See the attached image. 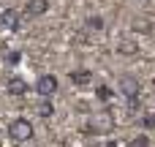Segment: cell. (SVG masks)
I'll use <instances>...</instances> for the list:
<instances>
[{
  "label": "cell",
  "instance_id": "52a82bcc",
  "mask_svg": "<svg viewBox=\"0 0 155 147\" xmlns=\"http://www.w3.org/2000/svg\"><path fill=\"white\" fill-rule=\"evenodd\" d=\"M49 11V0H27L25 3V16L27 19H38Z\"/></svg>",
  "mask_w": 155,
  "mask_h": 147
},
{
  "label": "cell",
  "instance_id": "5b68a950",
  "mask_svg": "<svg viewBox=\"0 0 155 147\" xmlns=\"http://www.w3.org/2000/svg\"><path fill=\"white\" fill-rule=\"evenodd\" d=\"M0 25H3L5 30H11V33H19V30H22V16H19V11H16V8H5V11L0 14Z\"/></svg>",
  "mask_w": 155,
  "mask_h": 147
},
{
  "label": "cell",
  "instance_id": "4fadbf2b",
  "mask_svg": "<svg viewBox=\"0 0 155 147\" xmlns=\"http://www.w3.org/2000/svg\"><path fill=\"white\" fill-rule=\"evenodd\" d=\"M3 60H5L8 65H16V63L22 60V52H19V49H5V55H3Z\"/></svg>",
  "mask_w": 155,
  "mask_h": 147
},
{
  "label": "cell",
  "instance_id": "e0dca14e",
  "mask_svg": "<svg viewBox=\"0 0 155 147\" xmlns=\"http://www.w3.org/2000/svg\"><path fill=\"white\" fill-rule=\"evenodd\" d=\"M153 85H155V79H153Z\"/></svg>",
  "mask_w": 155,
  "mask_h": 147
},
{
  "label": "cell",
  "instance_id": "9c48e42d",
  "mask_svg": "<svg viewBox=\"0 0 155 147\" xmlns=\"http://www.w3.org/2000/svg\"><path fill=\"white\" fill-rule=\"evenodd\" d=\"M95 98H98L101 104H112V98H114V90H112L109 85H98V87H95Z\"/></svg>",
  "mask_w": 155,
  "mask_h": 147
},
{
  "label": "cell",
  "instance_id": "7c38bea8",
  "mask_svg": "<svg viewBox=\"0 0 155 147\" xmlns=\"http://www.w3.org/2000/svg\"><path fill=\"white\" fill-rule=\"evenodd\" d=\"M52 112H54V109H52V101H49V98H41V104H38V115H41L44 120H49Z\"/></svg>",
  "mask_w": 155,
  "mask_h": 147
},
{
  "label": "cell",
  "instance_id": "6da1fadb",
  "mask_svg": "<svg viewBox=\"0 0 155 147\" xmlns=\"http://www.w3.org/2000/svg\"><path fill=\"white\" fill-rule=\"evenodd\" d=\"M117 90H120V95L125 98L128 112H136V109H139V93H142L139 79H136L134 74H120V76H117Z\"/></svg>",
  "mask_w": 155,
  "mask_h": 147
},
{
  "label": "cell",
  "instance_id": "3957f363",
  "mask_svg": "<svg viewBox=\"0 0 155 147\" xmlns=\"http://www.w3.org/2000/svg\"><path fill=\"white\" fill-rule=\"evenodd\" d=\"M114 128V117L109 112H101V115H93L84 125V134H95V136H104Z\"/></svg>",
  "mask_w": 155,
  "mask_h": 147
},
{
  "label": "cell",
  "instance_id": "7a4b0ae2",
  "mask_svg": "<svg viewBox=\"0 0 155 147\" xmlns=\"http://www.w3.org/2000/svg\"><path fill=\"white\" fill-rule=\"evenodd\" d=\"M5 134H8V139H11L14 145H27V142L33 139L35 128H33V123H30L27 117H14V120L5 125Z\"/></svg>",
  "mask_w": 155,
  "mask_h": 147
},
{
  "label": "cell",
  "instance_id": "277c9868",
  "mask_svg": "<svg viewBox=\"0 0 155 147\" xmlns=\"http://www.w3.org/2000/svg\"><path fill=\"white\" fill-rule=\"evenodd\" d=\"M57 90H60V79L54 74H41L35 79V93L41 98H49L52 101V95H57Z\"/></svg>",
  "mask_w": 155,
  "mask_h": 147
},
{
  "label": "cell",
  "instance_id": "9a60e30c",
  "mask_svg": "<svg viewBox=\"0 0 155 147\" xmlns=\"http://www.w3.org/2000/svg\"><path fill=\"white\" fill-rule=\"evenodd\" d=\"M117 52H120V55H136V44H131V41H120V44H117Z\"/></svg>",
  "mask_w": 155,
  "mask_h": 147
},
{
  "label": "cell",
  "instance_id": "8fae6325",
  "mask_svg": "<svg viewBox=\"0 0 155 147\" xmlns=\"http://www.w3.org/2000/svg\"><path fill=\"white\" fill-rule=\"evenodd\" d=\"M104 27H106L104 16H87L84 19V30H104Z\"/></svg>",
  "mask_w": 155,
  "mask_h": 147
},
{
  "label": "cell",
  "instance_id": "5bb4252c",
  "mask_svg": "<svg viewBox=\"0 0 155 147\" xmlns=\"http://www.w3.org/2000/svg\"><path fill=\"white\" fill-rule=\"evenodd\" d=\"M128 147H150V136L147 134H139V136H134L128 142Z\"/></svg>",
  "mask_w": 155,
  "mask_h": 147
},
{
  "label": "cell",
  "instance_id": "ba28073f",
  "mask_svg": "<svg viewBox=\"0 0 155 147\" xmlns=\"http://www.w3.org/2000/svg\"><path fill=\"white\" fill-rule=\"evenodd\" d=\"M68 79H71L76 87H84V85L93 82V71H90V68H74V71L68 74Z\"/></svg>",
  "mask_w": 155,
  "mask_h": 147
},
{
  "label": "cell",
  "instance_id": "2e32d148",
  "mask_svg": "<svg viewBox=\"0 0 155 147\" xmlns=\"http://www.w3.org/2000/svg\"><path fill=\"white\" fill-rule=\"evenodd\" d=\"M139 123H142V128H144V131H153V128H155V115H153V112L142 115V120H139Z\"/></svg>",
  "mask_w": 155,
  "mask_h": 147
},
{
  "label": "cell",
  "instance_id": "30bf717a",
  "mask_svg": "<svg viewBox=\"0 0 155 147\" xmlns=\"http://www.w3.org/2000/svg\"><path fill=\"white\" fill-rule=\"evenodd\" d=\"M131 27H134L136 33H142V35H144V33H150V30H153V22H150V19H144V16H136Z\"/></svg>",
  "mask_w": 155,
  "mask_h": 147
},
{
  "label": "cell",
  "instance_id": "8992f818",
  "mask_svg": "<svg viewBox=\"0 0 155 147\" xmlns=\"http://www.w3.org/2000/svg\"><path fill=\"white\" fill-rule=\"evenodd\" d=\"M5 90H8V95H14V98H25L27 95V90H30V85L22 79V76H8V82H5Z\"/></svg>",
  "mask_w": 155,
  "mask_h": 147
}]
</instances>
